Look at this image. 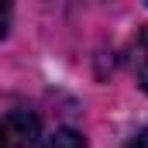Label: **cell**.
I'll use <instances>...</instances> for the list:
<instances>
[{"instance_id": "5", "label": "cell", "mask_w": 148, "mask_h": 148, "mask_svg": "<svg viewBox=\"0 0 148 148\" xmlns=\"http://www.w3.org/2000/svg\"><path fill=\"white\" fill-rule=\"evenodd\" d=\"M138 83H141V90L148 93V55L138 62Z\"/></svg>"}, {"instance_id": "3", "label": "cell", "mask_w": 148, "mask_h": 148, "mask_svg": "<svg viewBox=\"0 0 148 148\" xmlns=\"http://www.w3.org/2000/svg\"><path fill=\"white\" fill-rule=\"evenodd\" d=\"M127 148H148V127H141V131L127 141Z\"/></svg>"}, {"instance_id": "2", "label": "cell", "mask_w": 148, "mask_h": 148, "mask_svg": "<svg viewBox=\"0 0 148 148\" xmlns=\"http://www.w3.org/2000/svg\"><path fill=\"white\" fill-rule=\"evenodd\" d=\"M41 148H86V138L79 131H73V127H59L52 138H45Z\"/></svg>"}, {"instance_id": "4", "label": "cell", "mask_w": 148, "mask_h": 148, "mask_svg": "<svg viewBox=\"0 0 148 148\" xmlns=\"http://www.w3.org/2000/svg\"><path fill=\"white\" fill-rule=\"evenodd\" d=\"M7 28H10V7H7V3H0V38L7 35Z\"/></svg>"}, {"instance_id": "1", "label": "cell", "mask_w": 148, "mask_h": 148, "mask_svg": "<svg viewBox=\"0 0 148 148\" xmlns=\"http://www.w3.org/2000/svg\"><path fill=\"white\" fill-rule=\"evenodd\" d=\"M41 121L31 110H10L0 117V148H35Z\"/></svg>"}]
</instances>
